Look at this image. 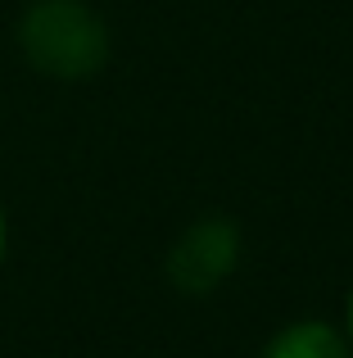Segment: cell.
Here are the masks:
<instances>
[{"instance_id": "obj_4", "label": "cell", "mask_w": 353, "mask_h": 358, "mask_svg": "<svg viewBox=\"0 0 353 358\" xmlns=\"http://www.w3.org/2000/svg\"><path fill=\"white\" fill-rule=\"evenodd\" d=\"M0 259H5V213H0Z\"/></svg>"}, {"instance_id": "obj_1", "label": "cell", "mask_w": 353, "mask_h": 358, "mask_svg": "<svg viewBox=\"0 0 353 358\" xmlns=\"http://www.w3.org/2000/svg\"><path fill=\"white\" fill-rule=\"evenodd\" d=\"M23 59L59 82L96 78L109 59V27L82 0H36L18 23Z\"/></svg>"}, {"instance_id": "obj_5", "label": "cell", "mask_w": 353, "mask_h": 358, "mask_svg": "<svg viewBox=\"0 0 353 358\" xmlns=\"http://www.w3.org/2000/svg\"><path fill=\"white\" fill-rule=\"evenodd\" d=\"M349 331H353V299H349Z\"/></svg>"}, {"instance_id": "obj_3", "label": "cell", "mask_w": 353, "mask_h": 358, "mask_svg": "<svg viewBox=\"0 0 353 358\" xmlns=\"http://www.w3.org/2000/svg\"><path fill=\"white\" fill-rule=\"evenodd\" d=\"M263 358H349V345L326 322H294L267 345Z\"/></svg>"}, {"instance_id": "obj_2", "label": "cell", "mask_w": 353, "mask_h": 358, "mask_svg": "<svg viewBox=\"0 0 353 358\" xmlns=\"http://www.w3.org/2000/svg\"><path fill=\"white\" fill-rule=\"evenodd\" d=\"M240 263V231L227 218H200L168 250V281L181 295H209Z\"/></svg>"}]
</instances>
